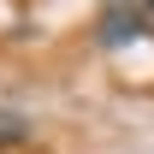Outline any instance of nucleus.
<instances>
[{"instance_id": "obj_3", "label": "nucleus", "mask_w": 154, "mask_h": 154, "mask_svg": "<svg viewBox=\"0 0 154 154\" xmlns=\"http://www.w3.org/2000/svg\"><path fill=\"white\" fill-rule=\"evenodd\" d=\"M142 6H148V18H154V0H142Z\"/></svg>"}, {"instance_id": "obj_2", "label": "nucleus", "mask_w": 154, "mask_h": 154, "mask_svg": "<svg viewBox=\"0 0 154 154\" xmlns=\"http://www.w3.org/2000/svg\"><path fill=\"white\" fill-rule=\"evenodd\" d=\"M30 119L24 113H12V107H0V148H24V142H30Z\"/></svg>"}, {"instance_id": "obj_1", "label": "nucleus", "mask_w": 154, "mask_h": 154, "mask_svg": "<svg viewBox=\"0 0 154 154\" xmlns=\"http://www.w3.org/2000/svg\"><path fill=\"white\" fill-rule=\"evenodd\" d=\"M148 30H154V18H148L142 0H107L101 18H95V42L101 48H131V42H142Z\"/></svg>"}]
</instances>
